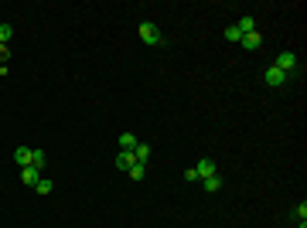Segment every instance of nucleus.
<instances>
[{
    "label": "nucleus",
    "mask_w": 307,
    "mask_h": 228,
    "mask_svg": "<svg viewBox=\"0 0 307 228\" xmlns=\"http://www.w3.org/2000/svg\"><path fill=\"white\" fill-rule=\"evenodd\" d=\"M7 58H11V48H7V45H0V65H4Z\"/></svg>",
    "instance_id": "19"
},
{
    "label": "nucleus",
    "mask_w": 307,
    "mask_h": 228,
    "mask_svg": "<svg viewBox=\"0 0 307 228\" xmlns=\"http://www.w3.org/2000/svg\"><path fill=\"white\" fill-rule=\"evenodd\" d=\"M236 27H239V35H249V31H256V21L253 17H239Z\"/></svg>",
    "instance_id": "12"
},
{
    "label": "nucleus",
    "mask_w": 307,
    "mask_h": 228,
    "mask_svg": "<svg viewBox=\"0 0 307 228\" xmlns=\"http://www.w3.org/2000/svg\"><path fill=\"white\" fill-rule=\"evenodd\" d=\"M38 181H41V171H38V167H21V184L24 187H34Z\"/></svg>",
    "instance_id": "6"
},
{
    "label": "nucleus",
    "mask_w": 307,
    "mask_h": 228,
    "mask_svg": "<svg viewBox=\"0 0 307 228\" xmlns=\"http://www.w3.org/2000/svg\"><path fill=\"white\" fill-rule=\"evenodd\" d=\"M136 147V133H123L120 137V150H133Z\"/></svg>",
    "instance_id": "15"
},
{
    "label": "nucleus",
    "mask_w": 307,
    "mask_h": 228,
    "mask_svg": "<svg viewBox=\"0 0 307 228\" xmlns=\"http://www.w3.org/2000/svg\"><path fill=\"white\" fill-rule=\"evenodd\" d=\"M51 187H55V184L48 181V177H41V181L34 184V191H38V194H51Z\"/></svg>",
    "instance_id": "17"
},
{
    "label": "nucleus",
    "mask_w": 307,
    "mask_h": 228,
    "mask_svg": "<svg viewBox=\"0 0 307 228\" xmlns=\"http://www.w3.org/2000/svg\"><path fill=\"white\" fill-rule=\"evenodd\" d=\"M239 45L246 48V51H260V48H263V35H260V31H249V35H242Z\"/></svg>",
    "instance_id": "5"
},
{
    "label": "nucleus",
    "mask_w": 307,
    "mask_h": 228,
    "mask_svg": "<svg viewBox=\"0 0 307 228\" xmlns=\"http://www.w3.org/2000/svg\"><path fill=\"white\" fill-rule=\"evenodd\" d=\"M263 79H266V85H273V89H280V85H287V75H284L280 69H273V65H270L266 72H263Z\"/></svg>",
    "instance_id": "4"
},
{
    "label": "nucleus",
    "mask_w": 307,
    "mask_h": 228,
    "mask_svg": "<svg viewBox=\"0 0 307 228\" xmlns=\"http://www.w3.org/2000/svg\"><path fill=\"white\" fill-rule=\"evenodd\" d=\"M273 69H280L287 79H290V72H297V55H294V51H280L276 61H273Z\"/></svg>",
    "instance_id": "2"
},
{
    "label": "nucleus",
    "mask_w": 307,
    "mask_h": 228,
    "mask_svg": "<svg viewBox=\"0 0 307 228\" xmlns=\"http://www.w3.org/2000/svg\"><path fill=\"white\" fill-rule=\"evenodd\" d=\"M133 160H136V164H147V160H150V147H147V143H136V147H133Z\"/></svg>",
    "instance_id": "9"
},
{
    "label": "nucleus",
    "mask_w": 307,
    "mask_h": 228,
    "mask_svg": "<svg viewBox=\"0 0 307 228\" xmlns=\"http://www.w3.org/2000/svg\"><path fill=\"white\" fill-rule=\"evenodd\" d=\"M194 174H198V181H205V177H215V174H218L215 160H212V157H202L198 164H194Z\"/></svg>",
    "instance_id": "3"
},
{
    "label": "nucleus",
    "mask_w": 307,
    "mask_h": 228,
    "mask_svg": "<svg viewBox=\"0 0 307 228\" xmlns=\"http://www.w3.org/2000/svg\"><path fill=\"white\" fill-rule=\"evenodd\" d=\"M4 72H7V69H4V65H0V75H4Z\"/></svg>",
    "instance_id": "20"
},
{
    "label": "nucleus",
    "mask_w": 307,
    "mask_h": 228,
    "mask_svg": "<svg viewBox=\"0 0 307 228\" xmlns=\"http://www.w3.org/2000/svg\"><path fill=\"white\" fill-rule=\"evenodd\" d=\"M202 187H205V191H208V194L222 191V177H218V174H215V177H205V181H202Z\"/></svg>",
    "instance_id": "11"
},
{
    "label": "nucleus",
    "mask_w": 307,
    "mask_h": 228,
    "mask_svg": "<svg viewBox=\"0 0 307 228\" xmlns=\"http://www.w3.org/2000/svg\"><path fill=\"white\" fill-rule=\"evenodd\" d=\"M45 164H48V153H45V150H34V153H31V167L45 171Z\"/></svg>",
    "instance_id": "13"
},
{
    "label": "nucleus",
    "mask_w": 307,
    "mask_h": 228,
    "mask_svg": "<svg viewBox=\"0 0 307 228\" xmlns=\"http://www.w3.org/2000/svg\"><path fill=\"white\" fill-rule=\"evenodd\" d=\"M222 38H226V41H232V45H239V41H242V35H239V27H236V24H229Z\"/></svg>",
    "instance_id": "14"
},
{
    "label": "nucleus",
    "mask_w": 307,
    "mask_h": 228,
    "mask_svg": "<svg viewBox=\"0 0 307 228\" xmlns=\"http://www.w3.org/2000/svg\"><path fill=\"white\" fill-rule=\"evenodd\" d=\"M126 177H130V181H144V177H147V164H133V167L126 171Z\"/></svg>",
    "instance_id": "10"
},
{
    "label": "nucleus",
    "mask_w": 307,
    "mask_h": 228,
    "mask_svg": "<svg viewBox=\"0 0 307 228\" xmlns=\"http://www.w3.org/2000/svg\"><path fill=\"white\" fill-rule=\"evenodd\" d=\"M133 164H136V160H133V150H120V153H116V167H120V171H130Z\"/></svg>",
    "instance_id": "7"
},
{
    "label": "nucleus",
    "mask_w": 307,
    "mask_h": 228,
    "mask_svg": "<svg viewBox=\"0 0 307 228\" xmlns=\"http://www.w3.org/2000/svg\"><path fill=\"white\" fill-rule=\"evenodd\" d=\"M14 38V24H0V45H7Z\"/></svg>",
    "instance_id": "16"
},
{
    "label": "nucleus",
    "mask_w": 307,
    "mask_h": 228,
    "mask_svg": "<svg viewBox=\"0 0 307 228\" xmlns=\"http://www.w3.org/2000/svg\"><path fill=\"white\" fill-rule=\"evenodd\" d=\"M294 218H297V221H307V205H304V201L294 208Z\"/></svg>",
    "instance_id": "18"
},
{
    "label": "nucleus",
    "mask_w": 307,
    "mask_h": 228,
    "mask_svg": "<svg viewBox=\"0 0 307 228\" xmlns=\"http://www.w3.org/2000/svg\"><path fill=\"white\" fill-rule=\"evenodd\" d=\"M31 153H34V147H17L14 150V160H17L21 167H31Z\"/></svg>",
    "instance_id": "8"
},
{
    "label": "nucleus",
    "mask_w": 307,
    "mask_h": 228,
    "mask_svg": "<svg viewBox=\"0 0 307 228\" xmlns=\"http://www.w3.org/2000/svg\"><path fill=\"white\" fill-rule=\"evenodd\" d=\"M140 41L144 45H164V35H160V27L157 24H140Z\"/></svg>",
    "instance_id": "1"
}]
</instances>
